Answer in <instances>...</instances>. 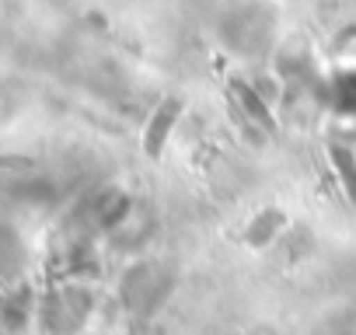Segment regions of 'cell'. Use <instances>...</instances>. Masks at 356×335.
<instances>
[{
  "label": "cell",
  "mask_w": 356,
  "mask_h": 335,
  "mask_svg": "<svg viewBox=\"0 0 356 335\" xmlns=\"http://www.w3.org/2000/svg\"><path fill=\"white\" fill-rule=\"evenodd\" d=\"M178 112H182V101H178V98L161 101V108L154 112V119H150V126H147V136H143V147H147L150 157H161V150H164V143H168V133H171Z\"/></svg>",
  "instance_id": "6da1fadb"
},
{
  "label": "cell",
  "mask_w": 356,
  "mask_h": 335,
  "mask_svg": "<svg viewBox=\"0 0 356 335\" xmlns=\"http://www.w3.org/2000/svg\"><path fill=\"white\" fill-rule=\"evenodd\" d=\"M332 157H335V168H339L342 179H346V193L356 199V164H353V154L346 147H332Z\"/></svg>",
  "instance_id": "7a4b0ae2"
}]
</instances>
